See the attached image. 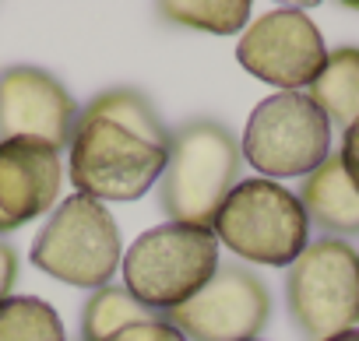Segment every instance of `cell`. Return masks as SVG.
<instances>
[{
  "label": "cell",
  "instance_id": "obj_1",
  "mask_svg": "<svg viewBox=\"0 0 359 341\" xmlns=\"http://www.w3.org/2000/svg\"><path fill=\"white\" fill-rule=\"evenodd\" d=\"M243 151L219 120H191L172 130L169 162L158 180V204L172 222L212 229L219 208L240 183Z\"/></svg>",
  "mask_w": 359,
  "mask_h": 341
},
{
  "label": "cell",
  "instance_id": "obj_2",
  "mask_svg": "<svg viewBox=\"0 0 359 341\" xmlns=\"http://www.w3.org/2000/svg\"><path fill=\"white\" fill-rule=\"evenodd\" d=\"M219 271V239L205 225L165 222L141 232L123 253L127 292L155 313L191 302Z\"/></svg>",
  "mask_w": 359,
  "mask_h": 341
},
{
  "label": "cell",
  "instance_id": "obj_3",
  "mask_svg": "<svg viewBox=\"0 0 359 341\" xmlns=\"http://www.w3.org/2000/svg\"><path fill=\"white\" fill-rule=\"evenodd\" d=\"M212 232L219 243H226V250L250 264L292 267L306 250L310 218L289 187L254 176L233 187L212 222Z\"/></svg>",
  "mask_w": 359,
  "mask_h": 341
},
{
  "label": "cell",
  "instance_id": "obj_4",
  "mask_svg": "<svg viewBox=\"0 0 359 341\" xmlns=\"http://www.w3.org/2000/svg\"><path fill=\"white\" fill-rule=\"evenodd\" d=\"M169 151L130 137L127 130L78 113L71 134V183L92 201H137L158 187Z\"/></svg>",
  "mask_w": 359,
  "mask_h": 341
},
{
  "label": "cell",
  "instance_id": "obj_5",
  "mask_svg": "<svg viewBox=\"0 0 359 341\" xmlns=\"http://www.w3.org/2000/svg\"><path fill=\"white\" fill-rule=\"evenodd\" d=\"M243 162L264 180L310 176L331 155V123L303 92H275L254 106L243 141Z\"/></svg>",
  "mask_w": 359,
  "mask_h": 341
},
{
  "label": "cell",
  "instance_id": "obj_6",
  "mask_svg": "<svg viewBox=\"0 0 359 341\" xmlns=\"http://www.w3.org/2000/svg\"><path fill=\"white\" fill-rule=\"evenodd\" d=\"M289 316L310 341H327L359 323V253L334 236L306 243L285 274Z\"/></svg>",
  "mask_w": 359,
  "mask_h": 341
},
{
  "label": "cell",
  "instance_id": "obj_7",
  "mask_svg": "<svg viewBox=\"0 0 359 341\" xmlns=\"http://www.w3.org/2000/svg\"><path fill=\"white\" fill-rule=\"evenodd\" d=\"M32 264L78 288L109 285L113 271L120 267V229L106 204L85 194L67 197L36 236Z\"/></svg>",
  "mask_w": 359,
  "mask_h": 341
},
{
  "label": "cell",
  "instance_id": "obj_8",
  "mask_svg": "<svg viewBox=\"0 0 359 341\" xmlns=\"http://www.w3.org/2000/svg\"><path fill=\"white\" fill-rule=\"evenodd\" d=\"M236 60L261 81L299 92L310 88L327 64V46L317 25L299 8H282L254 18L236 46Z\"/></svg>",
  "mask_w": 359,
  "mask_h": 341
},
{
  "label": "cell",
  "instance_id": "obj_9",
  "mask_svg": "<svg viewBox=\"0 0 359 341\" xmlns=\"http://www.w3.org/2000/svg\"><path fill=\"white\" fill-rule=\"evenodd\" d=\"M268 316V285L240 264L219 267L191 302L165 313V320L187 341H257Z\"/></svg>",
  "mask_w": 359,
  "mask_h": 341
},
{
  "label": "cell",
  "instance_id": "obj_10",
  "mask_svg": "<svg viewBox=\"0 0 359 341\" xmlns=\"http://www.w3.org/2000/svg\"><path fill=\"white\" fill-rule=\"evenodd\" d=\"M74 123L78 102L53 74L39 67H11L0 74V141L29 137L60 151L71 144Z\"/></svg>",
  "mask_w": 359,
  "mask_h": 341
},
{
  "label": "cell",
  "instance_id": "obj_11",
  "mask_svg": "<svg viewBox=\"0 0 359 341\" xmlns=\"http://www.w3.org/2000/svg\"><path fill=\"white\" fill-rule=\"evenodd\" d=\"M64 165L60 151L43 141L11 137L0 141V215L11 229L53 211L60 197Z\"/></svg>",
  "mask_w": 359,
  "mask_h": 341
},
{
  "label": "cell",
  "instance_id": "obj_12",
  "mask_svg": "<svg viewBox=\"0 0 359 341\" xmlns=\"http://www.w3.org/2000/svg\"><path fill=\"white\" fill-rule=\"evenodd\" d=\"M299 204L313 225L324 232L338 236H355L359 232V190L348 180L341 155H327L310 176H303L299 187Z\"/></svg>",
  "mask_w": 359,
  "mask_h": 341
},
{
  "label": "cell",
  "instance_id": "obj_13",
  "mask_svg": "<svg viewBox=\"0 0 359 341\" xmlns=\"http://www.w3.org/2000/svg\"><path fill=\"white\" fill-rule=\"evenodd\" d=\"M310 102L331 127L348 130L359 120V46H338L327 53L324 71L310 85Z\"/></svg>",
  "mask_w": 359,
  "mask_h": 341
},
{
  "label": "cell",
  "instance_id": "obj_14",
  "mask_svg": "<svg viewBox=\"0 0 359 341\" xmlns=\"http://www.w3.org/2000/svg\"><path fill=\"white\" fill-rule=\"evenodd\" d=\"M81 116H92V120H106L120 130H127L130 137L144 141V144H155L162 151H169L172 144V134L169 127L162 123L158 109L148 102V95L134 92V88H109L102 95H95Z\"/></svg>",
  "mask_w": 359,
  "mask_h": 341
},
{
  "label": "cell",
  "instance_id": "obj_15",
  "mask_svg": "<svg viewBox=\"0 0 359 341\" xmlns=\"http://www.w3.org/2000/svg\"><path fill=\"white\" fill-rule=\"evenodd\" d=\"M158 313L148 309L144 302H137L127 285H102L92 292V299L85 302L81 313V341H109L113 334H120L130 323H144L155 320Z\"/></svg>",
  "mask_w": 359,
  "mask_h": 341
},
{
  "label": "cell",
  "instance_id": "obj_16",
  "mask_svg": "<svg viewBox=\"0 0 359 341\" xmlns=\"http://www.w3.org/2000/svg\"><path fill=\"white\" fill-rule=\"evenodd\" d=\"M0 341H67L60 313L36 295H8L0 302Z\"/></svg>",
  "mask_w": 359,
  "mask_h": 341
},
{
  "label": "cell",
  "instance_id": "obj_17",
  "mask_svg": "<svg viewBox=\"0 0 359 341\" xmlns=\"http://www.w3.org/2000/svg\"><path fill=\"white\" fill-rule=\"evenodd\" d=\"M158 15L187 25V29H201L212 36H233L240 29L250 25V4L247 0H172V4H158Z\"/></svg>",
  "mask_w": 359,
  "mask_h": 341
},
{
  "label": "cell",
  "instance_id": "obj_18",
  "mask_svg": "<svg viewBox=\"0 0 359 341\" xmlns=\"http://www.w3.org/2000/svg\"><path fill=\"white\" fill-rule=\"evenodd\" d=\"M109 341H187L180 334L165 316H155V320H144V323H130L123 327L120 334H113Z\"/></svg>",
  "mask_w": 359,
  "mask_h": 341
},
{
  "label": "cell",
  "instance_id": "obj_19",
  "mask_svg": "<svg viewBox=\"0 0 359 341\" xmlns=\"http://www.w3.org/2000/svg\"><path fill=\"white\" fill-rule=\"evenodd\" d=\"M341 165H345V173H348V180L355 183V190H359V120L345 130V137H341Z\"/></svg>",
  "mask_w": 359,
  "mask_h": 341
},
{
  "label": "cell",
  "instance_id": "obj_20",
  "mask_svg": "<svg viewBox=\"0 0 359 341\" xmlns=\"http://www.w3.org/2000/svg\"><path fill=\"white\" fill-rule=\"evenodd\" d=\"M15 281H18V253L11 243H0V302L11 295Z\"/></svg>",
  "mask_w": 359,
  "mask_h": 341
},
{
  "label": "cell",
  "instance_id": "obj_21",
  "mask_svg": "<svg viewBox=\"0 0 359 341\" xmlns=\"http://www.w3.org/2000/svg\"><path fill=\"white\" fill-rule=\"evenodd\" d=\"M327 341H359V327H352V330H341V334H334V337H327Z\"/></svg>",
  "mask_w": 359,
  "mask_h": 341
},
{
  "label": "cell",
  "instance_id": "obj_22",
  "mask_svg": "<svg viewBox=\"0 0 359 341\" xmlns=\"http://www.w3.org/2000/svg\"><path fill=\"white\" fill-rule=\"evenodd\" d=\"M0 232H15V229L8 225V218H4V215H0Z\"/></svg>",
  "mask_w": 359,
  "mask_h": 341
},
{
  "label": "cell",
  "instance_id": "obj_23",
  "mask_svg": "<svg viewBox=\"0 0 359 341\" xmlns=\"http://www.w3.org/2000/svg\"><path fill=\"white\" fill-rule=\"evenodd\" d=\"M348 8H352V11H359V4H348Z\"/></svg>",
  "mask_w": 359,
  "mask_h": 341
}]
</instances>
